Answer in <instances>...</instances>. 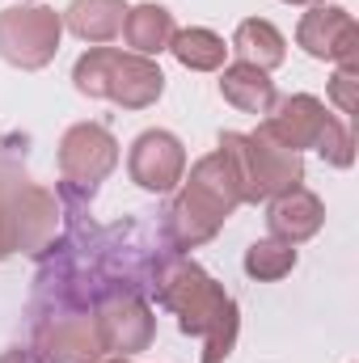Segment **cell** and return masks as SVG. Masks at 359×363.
<instances>
[{
    "label": "cell",
    "mask_w": 359,
    "mask_h": 363,
    "mask_svg": "<svg viewBox=\"0 0 359 363\" xmlns=\"http://www.w3.org/2000/svg\"><path fill=\"white\" fill-rule=\"evenodd\" d=\"M148 296L178 317L182 334L203 338V359L199 363H224L233 355L237 330H241V308L194 258H186L178 250H165L157 258Z\"/></svg>",
    "instance_id": "1"
},
{
    "label": "cell",
    "mask_w": 359,
    "mask_h": 363,
    "mask_svg": "<svg viewBox=\"0 0 359 363\" xmlns=\"http://www.w3.org/2000/svg\"><path fill=\"white\" fill-rule=\"evenodd\" d=\"M241 207V182L224 148L199 157L190 165V178H182V190L165 207V245L170 250H199L207 245L224 220Z\"/></svg>",
    "instance_id": "2"
},
{
    "label": "cell",
    "mask_w": 359,
    "mask_h": 363,
    "mask_svg": "<svg viewBox=\"0 0 359 363\" xmlns=\"http://www.w3.org/2000/svg\"><path fill=\"white\" fill-rule=\"evenodd\" d=\"M72 85L85 97H106L123 110H148L165 93V72L148 55L118 51V47H89L72 68Z\"/></svg>",
    "instance_id": "3"
},
{
    "label": "cell",
    "mask_w": 359,
    "mask_h": 363,
    "mask_svg": "<svg viewBox=\"0 0 359 363\" xmlns=\"http://www.w3.org/2000/svg\"><path fill=\"white\" fill-rule=\"evenodd\" d=\"M220 148L228 152L237 182H241V203H270L304 182V161L300 152H287L270 144L263 131H220Z\"/></svg>",
    "instance_id": "4"
},
{
    "label": "cell",
    "mask_w": 359,
    "mask_h": 363,
    "mask_svg": "<svg viewBox=\"0 0 359 363\" xmlns=\"http://www.w3.org/2000/svg\"><path fill=\"white\" fill-rule=\"evenodd\" d=\"M118 165V140L101 123H72L60 135V203L89 207Z\"/></svg>",
    "instance_id": "5"
},
{
    "label": "cell",
    "mask_w": 359,
    "mask_h": 363,
    "mask_svg": "<svg viewBox=\"0 0 359 363\" xmlns=\"http://www.w3.org/2000/svg\"><path fill=\"white\" fill-rule=\"evenodd\" d=\"M64 38V17L47 4H9L0 9V60L21 68V72H38L55 60Z\"/></svg>",
    "instance_id": "6"
},
{
    "label": "cell",
    "mask_w": 359,
    "mask_h": 363,
    "mask_svg": "<svg viewBox=\"0 0 359 363\" xmlns=\"http://www.w3.org/2000/svg\"><path fill=\"white\" fill-rule=\"evenodd\" d=\"M30 317H34V347L30 351L43 363H97V359H106L89 308L30 304Z\"/></svg>",
    "instance_id": "7"
},
{
    "label": "cell",
    "mask_w": 359,
    "mask_h": 363,
    "mask_svg": "<svg viewBox=\"0 0 359 363\" xmlns=\"http://www.w3.org/2000/svg\"><path fill=\"white\" fill-rule=\"evenodd\" d=\"M93 325H97V338H101V351L106 355H140L153 347L157 338V317H153V304L148 296L140 291H106L101 300H93Z\"/></svg>",
    "instance_id": "8"
},
{
    "label": "cell",
    "mask_w": 359,
    "mask_h": 363,
    "mask_svg": "<svg viewBox=\"0 0 359 363\" xmlns=\"http://www.w3.org/2000/svg\"><path fill=\"white\" fill-rule=\"evenodd\" d=\"M64 203L38 182H9V220H13V245L30 258H43L47 245L60 237Z\"/></svg>",
    "instance_id": "9"
},
{
    "label": "cell",
    "mask_w": 359,
    "mask_h": 363,
    "mask_svg": "<svg viewBox=\"0 0 359 363\" xmlns=\"http://www.w3.org/2000/svg\"><path fill=\"white\" fill-rule=\"evenodd\" d=\"M334 118H338V114H330L321 97H313V93H292V97H279V101L270 106L267 118L258 123V131L267 135L270 144L287 148V152H304V148L317 152V144L326 140V131H330Z\"/></svg>",
    "instance_id": "10"
},
{
    "label": "cell",
    "mask_w": 359,
    "mask_h": 363,
    "mask_svg": "<svg viewBox=\"0 0 359 363\" xmlns=\"http://www.w3.org/2000/svg\"><path fill=\"white\" fill-rule=\"evenodd\" d=\"M127 174L148 194H170L186 178V148H182V140L174 131H165V127L140 131L131 140V152H127Z\"/></svg>",
    "instance_id": "11"
},
{
    "label": "cell",
    "mask_w": 359,
    "mask_h": 363,
    "mask_svg": "<svg viewBox=\"0 0 359 363\" xmlns=\"http://www.w3.org/2000/svg\"><path fill=\"white\" fill-rule=\"evenodd\" d=\"M296 47L313 60L330 64H359V26L338 4H313L296 26Z\"/></svg>",
    "instance_id": "12"
},
{
    "label": "cell",
    "mask_w": 359,
    "mask_h": 363,
    "mask_svg": "<svg viewBox=\"0 0 359 363\" xmlns=\"http://www.w3.org/2000/svg\"><path fill=\"white\" fill-rule=\"evenodd\" d=\"M267 224H270V237H279V241H287V245H300V241H309V237L321 233V224H326V203H321L313 190L296 186V190L270 199Z\"/></svg>",
    "instance_id": "13"
},
{
    "label": "cell",
    "mask_w": 359,
    "mask_h": 363,
    "mask_svg": "<svg viewBox=\"0 0 359 363\" xmlns=\"http://www.w3.org/2000/svg\"><path fill=\"white\" fill-rule=\"evenodd\" d=\"M64 26L81 38V43H110L123 34V21H127V0H72L64 13Z\"/></svg>",
    "instance_id": "14"
},
{
    "label": "cell",
    "mask_w": 359,
    "mask_h": 363,
    "mask_svg": "<svg viewBox=\"0 0 359 363\" xmlns=\"http://www.w3.org/2000/svg\"><path fill=\"white\" fill-rule=\"evenodd\" d=\"M220 97L233 106V110H241V114H267L270 106L279 101V93H275V81H270L263 68H254V64H228V68H220Z\"/></svg>",
    "instance_id": "15"
},
{
    "label": "cell",
    "mask_w": 359,
    "mask_h": 363,
    "mask_svg": "<svg viewBox=\"0 0 359 363\" xmlns=\"http://www.w3.org/2000/svg\"><path fill=\"white\" fill-rule=\"evenodd\" d=\"M174 34H178V26H174V13L165 4H136V9H127L123 38H127V47L136 55H148L153 60V55L170 51Z\"/></svg>",
    "instance_id": "16"
},
{
    "label": "cell",
    "mask_w": 359,
    "mask_h": 363,
    "mask_svg": "<svg viewBox=\"0 0 359 363\" xmlns=\"http://www.w3.org/2000/svg\"><path fill=\"white\" fill-rule=\"evenodd\" d=\"M233 51L241 64H254V68H279L287 60V38L270 26L267 17H245L237 30H233Z\"/></svg>",
    "instance_id": "17"
},
{
    "label": "cell",
    "mask_w": 359,
    "mask_h": 363,
    "mask_svg": "<svg viewBox=\"0 0 359 363\" xmlns=\"http://www.w3.org/2000/svg\"><path fill=\"white\" fill-rule=\"evenodd\" d=\"M170 51H174V60H178L182 68H190V72H220L224 55H228L224 38L216 30H203V26L178 30L174 43H170Z\"/></svg>",
    "instance_id": "18"
},
{
    "label": "cell",
    "mask_w": 359,
    "mask_h": 363,
    "mask_svg": "<svg viewBox=\"0 0 359 363\" xmlns=\"http://www.w3.org/2000/svg\"><path fill=\"white\" fill-rule=\"evenodd\" d=\"M245 274L250 279H263V283H275V279H283V274L296 271V245H287V241H279V237H263V241H254L250 250H245Z\"/></svg>",
    "instance_id": "19"
},
{
    "label": "cell",
    "mask_w": 359,
    "mask_h": 363,
    "mask_svg": "<svg viewBox=\"0 0 359 363\" xmlns=\"http://www.w3.org/2000/svg\"><path fill=\"white\" fill-rule=\"evenodd\" d=\"M317 152H321V161H326V165H334V169H351V161H355L351 127H347L343 118H334V123H330V131H326V140L317 144Z\"/></svg>",
    "instance_id": "20"
},
{
    "label": "cell",
    "mask_w": 359,
    "mask_h": 363,
    "mask_svg": "<svg viewBox=\"0 0 359 363\" xmlns=\"http://www.w3.org/2000/svg\"><path fill=\"white\" fill-rule=\"evenodd\" d=\"M330 101L343 114L359 110V64H338V72L330 77Z\"/></svg>",
    "instance_id": "21"
},
{
    "label": "cell",
    "mask_w": 359,
    "mask_h": 363,
    "mask_svg": "<svg viewBox=\"0 0 359 363\" xmlns=\"http://www.w3.org/2000/svg\"><path fill=\"white\" fill-rule=\"evenodd\" d=\"M9 254H17V245H13V220H9V186H0V262Z\"/></svg>",
    "instance_id": "22"
},
{
    "label": "cell",
    "mask_w": 359,
    "mask_h": 363,
    "mask_svg": "<svg viewBox=\"0 0 359 363\" xmlns=\"http://www.w3.org/2000/svg\"><path fill=\"white\" fill-rule=\"evenodd\" d=\"M0 363H43V359L26 347H9V351H0Z\"/></svg>",
    "instance_id": "23"
},
{
    "label": "cell",
    "mask_w": 359,
    "mask_h": 363,
    "mask_svg": "<svg viewBox=\"0 0 359 363\" xmlns=\"http://www.w3.org/2000/svg\"><path fill=\"white\" fill-rule=\"evenodd\" d=\"M97 363H131V359H123V355H110V359H97Z\"/></svg>",
    "instance_id": "24"
},
{
    "label": "cell",
    "mask_w": 359,
    "mask_h": 363,
    "mask_svg": "<svg viewBox=\"0 0 359 363\" xmlns=\"http://www.w3.org/2000/svg\"><path fill=\"white\" fill-rule=\"evenodd\" d=\"M283 4H321V0H283Z\"/></svg>",
    "instance_id": "25"
}]
</instances>
